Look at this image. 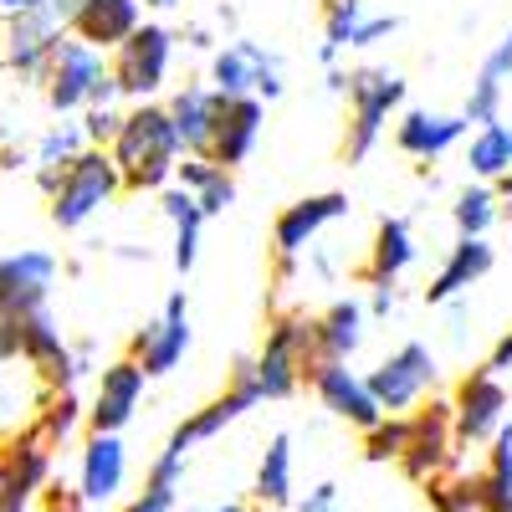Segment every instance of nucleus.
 Here are the masks:
<instances>
[{"label":"nucleus","instance_id":"nucleus-44","mask_svg":"<svg viewBox=\"0 0 512 512\" xmlns=\"http://www.w3.org/2000/svg\"><path fill=\"white\" fill-rule=\"evenodd\" d=\"M400 31V16L395 11H384V16H364L359 21V31H354V47L349 52H359V47H379V41H390Z\"/></svg>","mask_w":512,"mask_h":512},{"label":"nucleus","instance_id":"nucleus-49","mask_svg":"<svg viewBox=\"0 0 512 512\" xmlns=\"http://www.w3.org/2000/svg\"><path fill=\"white\" fill-rule=\"evenodd\" d=\"M482 72H492V77H512V26L502 31V41H497V47L487 52V62H482Z\"/></svg>","mask_w":512,"mask_h":512},{"label":"nucleus","instance_id":"nucleus-57","mask_svg":"<svg viewBox=\"0 0 512 512\" xmlns=\"http://www.w3.org/2000/svg\"><path fill=\"white\" fill-rule=\"evenodd\" d=\"M262 512H272V507H262Z\"/></svg>","mask_w":512,"mask_h":512},{"label":"nucleus","instance_id":"nucleus-20","mask_svg":"<svg viewBox=\"0 0 512 512\" xmlns=\"http://www.w3.org/2000/svg\"><path fill=\"white\" fill-rule=\"evenodd\" d=\"M466 113H431V108H410L395 123V149L420 159V164H436L441 154H451L466 139Z\"/></svg>","mask_w":512,"mask_h":512},{"label":"nucleus","instance_id":"nucleus-22","mask_svg":"<svg viewBox=\"0 0 512 512\" xmlns=\"http://www.w3.org/2000/svg\"><path fill=\"white\" fill-rule=\"evenodd\" d=\"M128 482V446L123 436H93L82 441V456H77V492L82 502H113Z\"/></svg>","mask_w":512,"mask_h":512},{"label":"nucleus","instance_id":"nucleus-16","mask_svg":"<svg viewBox=\"0 0 512 512\" xmlns=\"http://www.w3.org/2000/svg\"><path fill=\"white\" fill-rule=\"evenodd\" d=\"M144 369L134 364V359H113V364H103V374H98V390H93V405H88V431L93 436H123V425L139 415V405H144Z\"/></svg>","mask_w":512,"mask_h":512},{"label":"nucleus","instance_id":"nucleus-51","mask_svg":"<svg viewBox=\"0 0 512 512\" xmlns=\"http://www.w3.org/2000/svg\"><path fill=\"white\" fill-rule=\"evenodd\" d=\"M16 359H21V323L0 318V364H16Z\"/></svg>","mask_w":512,"mask_h":512},{"label":"nucleus","instance_id":"nucleus-25","mask_svg":"<svg viewBox=\"0 0 512 512\" xmlns=\"http://www.w3.org/2000/svg\"><path fill=\"white\" fill-rule=\"evenodd\" d=\"M415 267V226L405 216H384L374 226V241H369V262L359 267V282H400L405 272Z\"/></svg>","mask_w":512,"mask_h":512},{"label":"nucleus","instance_id":"nucleus-13","mask_svg":"<svg viewBox=\"0 0 512 512\" xmlns=\"http://www.w3.org/2000/svg\"><path fill=\"white\" fill-rule=\"evenodd\" d=\"M303 384L318 395V405H323L328 415L359 425V431H369V425H379V420H384L379 400L369 395L364 374H359V369H349V359H313V364L303 369Z\"/></svg>","mask_w":512,"mask_h":512},{"label":"nucleus","instance_id":"nucleus-27","mask_svg":"<svg viewBox=\"0 0 512 512\" xmlns=\"http://www.w3.org/2000/svg\"><path fill=\"white\" fill-rule=\"evenodd\" d=\"M88 149V139H82V123H52L47 134L36 139V149H31V169H36V190L41 195H52L57 190V180L67 175V164Z\"/></svg>","mask_w":512,"mask_h":512},{"label":"nucleus","instance_id":"nucleus-29","mask_svg":"<svg viewBox=\"0 0 512 512\" xmlns=\"http://www.w3.org/2000/svg\"><path fill=\"white\" fill-rule=\"evenodd\" d=\"M477 492H482V512H507L512 502V425L507 420L487 441V466L477 472Z\"/></svg>","mask_w":512,"mask_h":512},{"label":"nucleus","instance_id":"nucleus-15","mask_svg":"<svg viewBox=\"0 0 512 512\" xmlns=\"http://www.w3.org/2000/svg\"><path fill=\"white\" fill-rule=\"evenodd\" d=\"M349 216V195L344 190H323V195H303V200H292L282 216L272 221V246H277V262H282V277L292 272V262L308 251V241L333 226V221H344Z\"/></svg>","mask_w":512,"mask_h":512},{"label":"nucleus","instance_id":"nucleus-4","mask_svg":"<svg viewBox=\"0 0 512 512\" xmlns=\"http://www.w3.org/2000/svg\"><path fill=\"white\" fill-rule=\"evenodd\" d=\"M169 62H175V31L164 21H139V31L108 52V72H113L118 98H128V103L159 98L164 82H169Z\"/></svg>","mask_w":512,"mask_h":512},{"label":"nucleus","instance_id":"nucleus-43","mask_svg":"<svg viewBox=\"0 0 512 512\" xmlns=\"http://www.w3.org/2000/svg\"><path fill=\"white\" fill-rule=\"evenodd\" d=\"M216 169H221V164H216V159H205V154H180V164H175V185L195 195L210 175H216Z\"/></svg>","mask_w":512,"mask_h":512},{"label":"nucleus","instance_id":"nucleus-26","mask_svg":"<svg viewBox=\"0 0 512 512\" xmlns=\"http://www.w3.org/2000/svg\"><path fill=\"white\" fill-rule=\"evenodd\" d=\"M262 57H267L262 41H246V36L226 41V47L210 52V88H216L221 98L256 93V62H262Z\"/></svg>","mask_w":512,"mask_h":512},{"label":"nucleus","instance_id":"nucleus-39","mask_svg":"<svg viewBox=\"0 0 512 512\" xmlns=\"http://www.w3.org/2000/svg\"><path fill=\"white\" fill-rule=\"evenodd\" d=\"M123 128V108L118 103H103V108H82V139L88 149H108Z\"/></svg>","mask_w":512,"mask_h":512},{"label":"nucleus","instance_id":"nucleus-32","mask_svg":"<svg viewBox=\"0 0 512 512\" xmlns=\"http://www.w3.org/2000/svg\"><path fill=\"white\" fill-rule=\"evenodd\" d=\"M0 456H6V461L16 466V477L31 487V497L52 482V446L41 441V436L31 431V425H26V431H16L6 446H0Z\"/></svg>","mask_w":512,"mask_h":512},{"label":"nucleus","instance_id":"nucleus-38","mask_svg":"<svg viewBox=\"0 0 512 512\" xmlns=\"http://www.w3.org/2000/svg\"><path fill=\"white\" fill-rule=\"evenodd\" d=\"M195 205H200V216L205 221H216V216H226V210L236 205V175L231 169H216L200 190H195Z\"/></svg>","mask_w":512,"mask_h":512},{"label":"nucleus","instance_id":"nucleus-18","mask_svg":"<svg viewBox=\"0 0 512 512\" xmlns=\"http://www.w3.org/2000/svg\"><path fill=\"white\" fill-rule=\"evenodd\" d=\"M262 123H267V103L246 93V98H221L216 108V139H210V159H216L221 169H236L256 154V144H262Z\"/></svg>","mask_w":512,"mask_h":512},{"label":"nucleus","instance_id":"nucleus-9","mask_svg":"<svg viewBox=\"0 0 512 512\" xmlns=\"http://www.w3.org/2000/svg\"><path fill=\"white\" fill-rule=\"evenodd\" d=\"M103 82H108V52L88 47V41H77V36H62L47 77H41V93H47L52 113H82Z\"/></svg>","mask_w":512,"mask_h":512},{"label":"nucleus","instance_id":"nucleus-53","mask_svg":"<svg viewBox=\"0 0 512 512\" xmlns=\"http://www.w3.org/2000/svg\"><path fill=\"white\" fill-rule=\"evenodd\" d=\"M47 0H0V21H11V16H21V11H41Z\"/></svg>","mask_w":512,"mask_h":512},{"label":"nucleus","instance_id":"nucleus-58","mask_svg":"<svg viewBox=\"0 0 512 512\" xmlns=\"http://www.w3.org/2000/svg\"><path fill=\"white\" fill-rule=\"evenodd\" d=\"M507 512H512V502H507Z\"/></svg>","mask_w":512,"mask_h":512},{"label":"nucleus","instance_id":"nucleus-40","mask_svg":"<svg viewBox=\"0 0 512 512\" xmlns=\"http://www.w3.org/2000/svg\"><path fill=\"white\" fill-rule=\"evenodd\" d=\"M159 210H164V221H169V226H205V216H200L195 195H190V190H180V185H164Z\"/></svg>","mask_w":512,"mask_h":512},{"label":"nucleus","instance_id":"nucleus-41","mask_svg":"<svg viewBox=\"0 0 512 512\" xmlns=\"http://www.w3.org/2000/svg\"><path fill=\"white\" fill-rule=\"evenodd\" d=\"M149 482H154V487H175V492H180V482H185V451L164 446V451L149 461Z\"/></svg>","mask_w":512,"mask_h":512},{"label":"nucleus","instance_id":"nucleus-52","mask_svg":"<svg viewBox=\"0 0 512 512\" xmlns=\"http://www.w3.org/2000/svg\"><path fill=\"white\" fill-rule=\"evenodd\" d=\"M487 369L492 374H502V369H512V328L497 338V344H492V354H487Z\"/></svg>","mask_w":512,"mask_h":512},{"label":"nucleus","instance_id":"nucleus-3","mask_svg":"<svg viewBox=\"0 0 512 512\" xmlns=\"http://www.w3.org/2000/svg\"><path fill=\"white\" fill-rule=\"evenodd\" d=\"M118 164L108 149H82L72 164H67V175L57 180V190L47 195V216L57 231H82L103 205L118 200Z\"/></svg>","mask_w":512,"mask_h":512},{"label":"nucleus","instance_id":"nucleus-10","mask_svg":"<svg viewBox=\"0 0 512 512\" xmlns=\"http://www.w3.org/2000/svg\"><path fill=\"white\" fill-rule=\"evenodd\" d=\"M507 420V384L502 374H492L487 364L482 369H466L456 395H451V431H456V446H487Z\"/></svg>","mask_w":512,"mask_h":512},{"label":"nucleus","instance_id":"nucleus-56","mask_svg":"<svg viewBox=\"0 0 512 512\" xmlns=\"http://www.w3.org/2000/svg\"><path fill=\"white\" fill-rule=\"evenodd\" d=\"M139 6H149V11H175V6H185V0H139Z\"/></svg>","mask_w":512,"mask_h":512},{"label":"nucleus","instance_id":"nucleus-2","mask_svg":"<svg viewBox=\"0 0 512 512\" xmlns=\"http://www.w3.org/2000/svg\"><path fill=\"white\" fill-rule=\"evenodd\" d=\"M405 93H410V82L390 67H349V77H344L349 128H344V144H338V159L364 164L379 149L384 123H390V113L405 103Z\"/></svg>","mask_w":512,"mask_h":512},{"label":"nucleus","instance_id":"nucleus-46","mask_svg":"<svg viewBox=\"0 0 512 512\" xmlns=\"http://www.w3.org/2000/svg\"><path fill=\"white\" fill-rule=\"evenodd\" d=\"M297 512H344V487H338V482H318L303 502H297Z\"/></svg>","mask_w":512,"mask_h":512},{"label":"nucleus","instance_id":"nucleus-5","mask_svg":"<svg viewBox=\"0 0 512 512\" xmlns=\"http://www.w3.org/2000/svg\"><path fill=\"white\" fill-rule=\"evenodd\" d=\"M256 384L262 400H287L303 390V369L313 364V318L308 313H277L267 323V338L256 349Z\"/></svg>","mask_w":512,"mask_h":512},{"label":"nucleus","instance_id":"nucleus-34","mask_svg":"<svg viewBox=\"0 0 512 512\" xmlns=\"http://www.w3.org/2000/svg\"><path fill=\"white\" fill-rule=\"evenodd\" d=\"M82 415H88V410H82L77 390H62V395H47V400H41V410H36V420H31V431L57 451V446L77 431V420H82Z\"/></svg>","mask_w":512,"mask_h":512},{"label":"nucleus","instance_id":"nucleus-28","mask_svg":"<svg viewBox=\"0 0 512 512\" xmlns=\"http://www.w3.org/2000/svg\"><path fill=\"white\" fill-rule=\"evenodd\" d=\"M251 497L262 507H287L292 502V436L277 431L262 451V461H256V482H251Z\"/></svg>","mask_w":512,"mask_h":512},{"label":"nucleus","instance_id":"nucleus-33","mask_svg":"<svg viewBox=\"0 0 512 512\" xmlns=\"http://www.w3.org/2000/svg\"><path fill=\"white\" fill-rule=\"evenodd\" d=\"M497 216H502V200H497V190H492L487 180L466 185V190L456 195V205H451L456 236H487V231L497 226Z\"/></svg>","mask_w":512,"mask_h":512},{"label":"nucleus","instance_id":"nucleus-55","mask_svg":"<svg viewBox=\"0 0 512 512\" xmlns=\"http://www.w3.org/2000/svg\"><path fill=\"white\" fill-rule=\"evenodd\" d=\"M190 512H246V502H210V507H190Z\"/></svg>","mask_w":512,"mask_h":512},{"label":"nucleus","instance_id":"nucleus-6","mask_svg":"<svg viewBox=\"0 0 512 512\" xmlns=\"http://www.w3.org/2000/svg\"><path fill=\"white\" fill-rule=\"evenodd\" d=\"M369 395L379 400L384 415H410L425 395H436V384H441V364L431 354V344H420V338H410V344H400L395 354H384L369 374Z\"/></svg>","mask_w":512,"mask_h":512},{"label":"nucleus","instance_id":"nucleus-1","mask_svg":"<svg viewBox=\"0 0 512 512\" xmlns=\"http://www.w3.org/2000/svg\"><path fill=\"white\" fill-rule=\"evenodd\" d=\"M113 164H118V185L123 190H164L169 180H175V164H180V134L175 123H169V108L164 103H128L123 108V128L118 139L108 144Z\"/></svg>","mask_w":512,"mask_h":512},{"label":"nucleus","instance_id":"nucleus-21","mask_svg":"<svg viewBox=\"0 0 512 512\" xmlns=\"http://www.w3.org/2000/svg\"><path fill=\"white\" fill-rule=\"evenodd\" d=\"M492 267H497V246L487 236H456V246L441 262V272L425 282V303H431V308L451 303V297H461L466 287H477Z\"/></svg>","mask_w":512,"mask_h":512},{"label":"nucleus","instance_id":"nucleus-31","mask_svg":"<svg viewBox=\"0 0 512 512\" xmlns=\"http://www.w3.org/2000/svg\"><path fill=\"white\" fill-rule=\"evenodd\" d=\"M369 16V0H323V67H338V57H344L354 47V31L359 21Z\"/></svg>","mask_w":512,"mask_h":512},{"label":"nucleus","instance_id":"nucleus-19","mask_svg":"<svg viewBox=\"0 0 512 512\" xmlns=\"http://www.w3.org/2000/svg\"><path fill=\"white\" fill-rule=\"evenodd\" d=\"M144 21L139 0H72V16H67V36L88 41L98 52H113L118 41H128Z\"/></svg>","mask_w":512,"mask_h":512},{"label":"nucleus","instance_id":"nucleus-35","mask_svg":"<svg viewBox=\"0 0 512 512\" xmlns=\"http://www.w3.org/2000/svg\"><path fill=\"white\" fill-rule=\"evenodd\" d=\"M425 502H431V512H482L472 472H441L436 482H425Z\"/></svg>","mask_w":512,"mask_h":512},{"label":"nucleus","instance_id":"nucleus-17","mask_svg":"<svg viewBox=\"0 0 512 512\" xmlns=\"http://www.w3.org/2000/svg\"><path fill=\"white\" fill-rule=\"evenodd\" d=\"M21 323V359L31 364V374L47 384V395H62V390H77V369H72V344L62 338L57 318L47 308H36Z\"/></svg>","mask_w":512,"mask_h":512},{"label":"nucleus","instance_id":"nucleus-45","mask_svg":"<svg viewBox=\"0 0 512 512\" xmlns=\"http://www.w3.org/2000/svg\"><path fill=\"white\" fill-rule=\"evenodd\" d=\"M175 502H180L175 487H154V482H144V492L128 502L123 512H175Z\"/></svg>","mask_w":512,"mask_h":512},{"label":"nucleus","instance_id":"nucleus-48","mask_svg":"<svg viewBox=\"0 0 512 512\" xmlns=\"http://www.w3.org/2000/svg\"><path fill=\"white\" fill-rule=\"evenodd\" d=\"M200 256V226H175V267L190 272Z\"/></svg>","mask_w":512,"mask_h":512},{"label":"nucleus","instance_id":"nucleus-7","mask_svg":"<svg viewBox=\"0 0 512 512\" xmlns=\"http://www.w3.org/2000/svg\"><path fill=\"white\" fill-rule=\"evenodd\" d=\"M262 405V384H256V364L251 359H236V369H231V379H226V390L216 395V400H205L200 410H190L175 431H169V446L175 451H195V446H205V441H216L226 425H236L246 410H256Z\"/></svg>","mask_w":512,"mask_h":512},{"label":"nucleus","instance_id":"nucleus-24","mask_svg":"<svg viewBox=\"0 0 512 512\" xmlns=\"http://www.w3.org/2000/svg\"><path fill=\"white\" fill-rule=\"evenodd\" d=\"M369 313L359 297H338L313 318V359H354L364 349V328Z\"/></svg>","mask_w":512,"mask_h":512},{"label":"nucleus","instance_id":"nucleus-8","mask_svg":"<svg viewBox=\"0 0 512 512\" xmlns=\"http://www.w3.org/2000/svg\"><path fill=\"white\" fill-rule=\"evenodd\" d=\"M67 36V21L52 11V0L41 11H21L6 21V41H0V67L16 72L26 88H41V77H47L57 47Z\"/></svg>","mask_w":512,"mask_h":512},{"label":"nucleus","instance_id":"nucleus-36","mask_svg":"<svg viewBox=\"0 0 512 512\" xmlns=\"http://www.w3.org/2000/svg\"><path fill=\"white\" fill-rule=\"evenodd\" d=\"M405 446H410V415H384L379 425L364 431V461H374V466L400 461Z\"/></svg>","mask_w":512,"mask_h":512},{"label":"nucleus","instance_id":"nucleus-47","mask_svg":"<svg viewBox=\"0 0 512 512\" xmlns=\"http://www.w3.org/2000/svg\"><path fill=\"white\" fill-rule=\"evenodd\" d=\"M36 497L47 502V512H82V507H88L77 487H62V482H47V487H41Z\"/></svg>","mask_w":512,"mask_h":512},{"label":"nucleus","instance_id":"nucleus-50","mask_svg":"<svg viewBox=\"0 0 512 512\" xmlns=\"http://www.w3.org/2000/svg\"><path fill=\"white\" fill-rule=\"evenodd\" d=\"M395 308H400V287H395V282H374V297H369L364 313H369V318H390Z\"/></svg>","mask_w":512,"mask_h":512},{"label":"nucleus","instance_id":"nucleus-23","mask_svg":"<svg viewBox=\"0 0 512 512\" xmlns=\"http://www.w3.org/2000/svg\"><path fill=\"white\" fill-rule=\"evenodd\" d=\"M164 108H169V123H175V134H180V149L210 159V139H216V108H221V93L210 88V82H185V88L169 98Z\"/></svg>","mask_w":512,"mask_h":512},{"label":"nucleus","instance_id":"nucleus-54","mask_svg":"<svg viewBox=\"0 0 512 512\" xmlns=\"http://www.w3.org/2000/svg\"><path fill=\"white\" fill-rule=\"evenodd\" d=\"M492 190H497V200H502V216L512 221V169H507V175H497V180H492Z\"/></svg>","mask_w":512,"mask_h":512},{"label":"nucleus","instance_id":"nucleus-12","mask_svg":"<svg viewBox=\"0 0 512 512\" xmlns=\"http://www.w3.org/2000/svg\"><path fill=\"white\" fill-rule=\"evenodd\" d=\"M410 482H436L441 472L456 466V431H451V400H431L410 410V446L395 461Z\"/></svg>","mask_w":512,"mask_h":512},{"label":"nucleus","instance_id":"nucleus-37","mask_svg":"<svg viewBox=\"0 0 512 512\" xmlns=\"http://www.w3.org/2000/svg\"><path fill=\"white\" fill-rule=\"evenodd\" d=\"M502 98H507V93H502V77L477 72L472 93H466V108H461L466 123H477V128H482V123H497V118H502Z\"/></svg>","mask_w":512,"mask_h":512},{"label":"nucleus","instance_id":"nucleus-14","mask_svg":"<svg viewBox=\"0 0 512 512\" xmlns=\"http://www.w3.org/2000/svg\"><path fill=\"white\" fill-rule=\"evenodd\" d=\"M57 272H62L57 256L41 246H21L11 256H0V318H26L36 308H47Z\"/></svg>","mask_w":512,"mask_h":512},{"label":"nucleus","instance_id":"nucleus-42","mask_svg":"<svg viewBox=\"0 0 512 512\" xmlns=\"http://www.w3.org/2000/svg\"><path fill=\"white\" fill-rule=\"evenodd\" d=\"M31 507V487L16 477V466L0 456V512H26Z\"/></svg>","mask_w":512,"mask_h":512},{"label":"nucleus","instance_id":"nucleus-11","mask_svg":"<svg viewBox=\"0 0 512 512\" xmlns=\"http://www.w3.org/2000/svg\"><path fill=\"white\" fill-rule=\"evenodd\" d=\"M185 354H190V297L169 292L159 318H149L134 338H128V359L144 369V379H164V374L180 369Z\"/></svg>","mask_w":512,"mask_h":512},{"label":"nucleus","instance_id":"nucleus-30","mask_svg":"<svg viewBox=\"0 0 512 512\" xmlns=\"http://www.w3.org/2000/svg\"><path fill=\"white\" fill-rule=\"evenodd\" d=\"M466 169H472L477 180H497V175H507L512 169V123H482L477 134H472V144H466Z\"/></svg>","mask_w":512,"mask_h":512}]
</instances>
